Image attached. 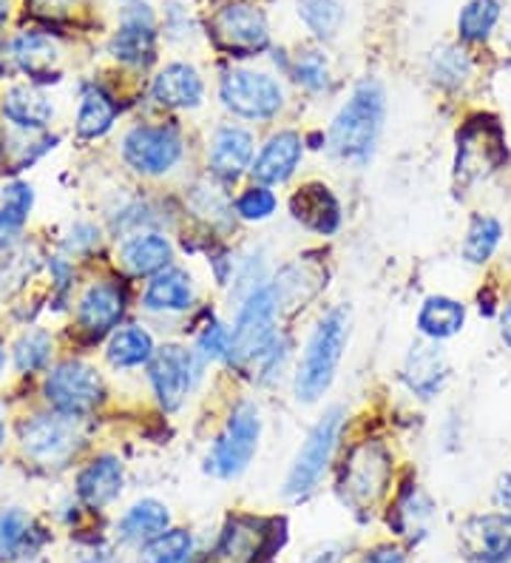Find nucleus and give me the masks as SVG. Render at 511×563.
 I'll list each match as a JSON object with an SVG mask.
<instances>
[{"label": "nucleus", "instance_id": "30", "mask_svg": "<svg viewBox=\"0 0 511 563\" xmlns=\"http://www.w3.org/2000/svg\"><path fill=\"white\" fill-rule=\"evenodd\" d=\"M174 247L163 234H140L120 251V262L131 276H154L170 265Z\"/></svg>", "mask_w": 511, "mask_h": 563}, {"label": "nucleus", "instance_id": "6", "mask_svg": "<svg viewBox=\"0 0 511 563\" xmlns=\"http://www.w3.org/2000/svg\"><path fill=\"white\" fill-rule=\"evenodd\" d=\"M208 29H211L213 43L233 57L262 55L270 46V26H267L265 12L247 0H233L216 9Z\"/></svg>", "mask_w": 511, "mask_h": 563}, {"label": "nucleus", "instance_id": "18", "mask_svg": "<svg viewBox=\"0 0 511 563\" xmlns=\"http://www.w3.org/2000/svg\"><path fill=\"white\" fill-rule=\"evenodd\" d=\"M301 154H304V140L296 131H279L262 145L259 157L253 163V177L259 179L262 186H276L285 179L293 177L299 168Z\"/></svg>", "mask_w": 511, "mask_h": 563}, {"label": "nucleus", "instance_id": "7", "mask_svg": "<svg viewBox=\"0 0 511 563\" xmlns=\"http://www.w3.org/2000/svg\"><path fill=\"white\" fill-rule=\"evenodd\" d=\"M341 430V410L333 407L319 419V424L310 430L307 441L301 444L299 455H296L293 467L285 478V495L287 498H301V495L313 493L315 484L324 478L330 461H333L335 444H338Z\"/></svg>", "mask_w": 511, "mask_h": 563}, {"label": "nucleus", "instance_id": "42", "mask_svg": "<svg viewBox=\"0 0 511 563\" xmlns=\"http://www.w3.org/2000/svg\"><path fill=\"white\" fill-rule=\"evenodd\" d=\"M32 202H34V194H32V186H26V183H12V186L3 188V213L12 217L14 222H21V225L23 220H26Z\"/></svg>", "mask_w": 511, "mask_h": 563}, {"label": "nucleus", "instance_id": "28", "mask_svg": "<svg viewBox=\"0 0 511 563\" xmlns=\"http://www.w3.org/2000/svg\"><path fill=\"white\" fill-rule=\"evenodd\" d=\"M143 302L157 313H182L193 302V282L182 268H165L154 276Z\"/></svg>", "mask_w": 511, "mask_h": 563}, {"label": "nucleus", "instance_id": "26", "mask_svg": "<svg viewBox=\"0 0 511 563\" xmlns=\"http://www.w3.org/2000/svg\"><path fill=\"white\" fill-rule=\"evenodd\" d=\"M506 236L503 222L495 213H471L469 225H466L464 242H460V260L471 268H484L495 260Z\"/></svg>", "mask_w": 511, "mask_h": 563}, {"label": "nucleus", "instance_id": "10", "mask_svg": "<svg viewBox=\"0 0 511 563\" xmlns=\"http://www.w3.org/2000/svg\"><path fill=\"white\" fill-rule=\"evenodd\" d=\"M102 378L82 362H63L46 378V399L63 416L80 419L102 401Z\"/></svg>", "mask_w": 511, "mask_h": 563}, {"label": "nucleus", "instance_id": "29", "mask_svg": "<svg viewBox=\"0 0 511 563\" xmlns=\"http://www.w3.org/2000/svg\"><path fill=\"white\" fill-rule=\"evenodd\" d=\"M3 114L12 120L18 129H46L55 118V106L34 86H14L3 97Z\"/></svg>", "mask_w": 511, "mask_h": 563}, {"label": "nucleus", "instance_id": "21", "mask_svg": "<svg viewBox=\"0 0 511 563\" xmlns=\"http://www.w3.org/2000/svg\"><path fill=\"white\" fill-rule=\"evenodd\" d=\"M466 305L455 296L432 294L423 299L415 317V328L426 342H449L466 328Z\"/></svg>", "mask_w": 511, "mask_h": 563}, {"label": "nucleus", "instance_id": "22", "mask_svg": "<svg viewBox=\"0 0 511 563\" xmlns=\"http://www.w3.org/2000/svg\"><path fill=\"white\" fill-rule=\"evenodd\" d=\"M290 211H293L296 222H301L315 234H335L341 225L338 200L321 183H310V186L299 188L293 194V200H290Z\"/></svg>", "mask_w": 511, "mask_h": 563}, {"label": "nucleus", "instance_id": "38", "mask_svg": "<svg viewBox=\"0 0 511 563\" xmlns=\"http://www.w3.org/2000/svg\"><path fill=\"white\" fill-rule=\"evenodd\" d=\"M193 538L188 529H168L154 541L143 543L140 563H191Z\"/></svg>", "mask_w": 511, "mask_h": 563}, {"label": "nucleus", "instance_id": "16", "mask_svg": "<svg viewBox=\"0 0 511 563\" xmlns=\"http://www.w3.org/2000/svg\"><path fill=\"white\" fill-rule=\"evenodd\" d=\"M403 382H407L409 393L421 401H432L435 396H441L449 382V362L443 356L441 344L418 342L403 362Z\"/></svg>", "mask_w": 511, "mask_h": 563}, {"label": "nucleus", "instance_id": "40", "mask_svg": "<svg viewBox=\"0 0 511 563\" xmlns=\"http://www.w3.org/2000/svg\"><path fill=\"white\" fill-rule=\"evenodd\" d=\"M276 208H279V200H276V194L267 186H251L247 191H242V197L236 200L238 217L251 222L270 220L273 213H276Z\"/></svg>", "mask_w": 511, "mask_h": 563}, {"label": "nucleus", "instance_id": "51", "mask_svg": "<svg viewBox=\"0 0 511 563\" xmlns=\"http://www.w3.org/2000/svg\"><path fill=\"white\" fill-rule=\"evenodd\" d=\"M3 435H7V424H3V412H0V444H3Z\"/></svg>", "mask_w": 511, "mask_h": 563}, {"label": "nucleus", "instance_id": "33", "mask_svg": "<svg viewBox=\"0 0 511 563\" xmlns=\"http://www.w3.org/2000/svg\"><path fill=\"white\" fill-rule=\"evenodd\" d=\"M432 518V504L430 498L423 495V489L418 484H407V487L398 493L396 504H392V512H389V527L396 529L398 536H423L426 532V523Z\"/></svg>", "mask_w": 511, "mask_h": 563}, {"label": "nucleus", "instance_id": "5", "mask_svg": "<svg viewBox=\"0 0 511 563\" xmlns=\"http://www.w3.org/2000/svg\"><path fill=\"white\" fill-rule=\"evenodd\" d=\"M262 439V419L259 407L251 401H242L231 412L225 430L219 433L211 455H208V470L216 478H236L251 467L253 455L259 450Z\"/></svg>", "mask_w": 511, "mask_h": 563}, {"label": "nucleus", "instance_id": "46", "mask_svg": "<svg viewBox=\"0 0 511 563\" xmlns=\"http://www.w3.org/2000/svg\"><path fill=\"white\" fill-rule=\"evenodd\" d=\"M364 563H409L407 552L401 547H392V543H378L364 555Z\"/></svg>", "mask_w": 511, "mask_h": 563}, {"label": "nucleus", "instance_id": "52", "mask_svg": "<svg viewBox=\"0 0 511 563\" xmlns=\"http://www.w3.org/2000/svg\"><path fill=\"white\" fill-rule=\"evenodd\" d=\"M3 362H7V353H3V347H0V373H3Z\"/></svg>", "mask_w": 511, "mask_h": 563}, {"label": "nucleus", "instance_id": "11", "mask_svg": "<svg viewBox=\"0 0 511 563\" xmlns=\"http://www.w3.org/2000/svg\"><path fill=\"white\" fill-rule=\"evenodd\" d=\"M23 453L41 464V467L57 470L66 467L80 450V433H77L71 416H37L23 424Z\"/></svg>", "mask_w": 511, "mask_h": 563}, {"label": "nucleus", "instance_id": "31", "mask_svg": "<svg viewBox=\"0 0 511 563\" xmlns=\"http://www.w3.org/2000/svg\"><path fill=\"white\" fill-rule=\"evenodd\" d=\"M170 527V512L165 504L154 501V498H145V501H136L134 507L125 512L120 521H116V532L125 543H148L157 536L168 532Z\"/></svg>", "mask_w": 511, "mask_h": 563}, {"label": "nucleus", "instance_id": "1", "mask_svg": "<svg viewBox=\"0 0 511 563\" xmlns=\"http://www.w3.org/2000/svg\"><path fill=\"white\" fill-rule=\"evenodd\" d=\"M384 118H387V95L381 82L364 80L344 109L335 114L330 129V152L349 163H367L381 137Z\"/></svg>", "mask_w": 511, "mask_h": 563}, {"label": "nucleus", "instance_id": "24", "mask_svg": "<svg viewBox=\"0 0 511 563\" xmlns=\"http://www.w3.org/2000/svg\"><path fill=\"white\" fill-rule=\"evenodd\" d=\"M426 75H430L435 89L457 95V91H464L471 82V77H475V57H471V52L464 43H441V46L430 55Z\"/></svg>", "mask_w": 511, "mask_h": 563}, {"label": "nucleus", "instance_id": "23", "mask_svg": "<svg viewBox=\"0 0 511 563\" xmlns=\"http://www.w3.org/2000/svg\"><path fill=\"white\" fill-rule=\"evenodd\" d=\"M154 100L165 109H197L202 103L204 82L188 63H168L154 80Z\"/></svg>", "mask_w": 511, "mask_h": 563}, {"label": "nucleus", "instance_id": "44", "mask_svg": "<svg viewBox=\"0 0 511 563\" xmlns=\"http://www.w3.org/2000/svg\"><path fill=\"white\" fill-rule=\"evenodd\" d=\"M97 242H100V231H97V225H91V222H80V225H75V231L68 234L66 251L75 256L86 254V251H91Z\"/></svg>", "mask_w": 511, "mask_h": 563}, {"label": "nucleus", "instance_id": "47", "mask_svg": "<svg viewBox=\"0 0 511 563\" xmlns=\"http://www.w3.org/2000/svg\"><path fill=\"white\" fill-rule=\"evenodd\" d=\"M21 222H14L12 217H7V213L0 211V251H9V247L18 242V236H21Z\"/></svg>", "mask_w": 511, "mask_h": 563}, {"label": "nucleus", "instance_id": "9", "mask_svg": "<svg viewBox=\"0 0 511 563\" xmlns=\"http://www.w3.org/2000/svg\"><path fill=\"white\" fill-rule=\"evenodd\" d=\"M281 302L273 285L256 288L245 296V305L238 308L236 324L231 333V356L236 362L259 356L267 351V344L276 336V317H279Z\"/></svg>", "mask_w": 511, "mask_h": 563}, {"label": "nucleus", "instance_id": "34", "mask_svg": "<svg viewBox=\"0 0 511 563\" xmlns=\"http://www.w3.org/2000/svg\"><path fill=\"white\" fill-rule=\"evenodd\" d=\"M116 103L102 89H91L82 97L80 111H77V137L97 140L114 125Z\"/></svg>", "mask_w": 511, "mask_h": 563}, {"label": "nucleus", "instance_id": "19", "mask_svg": "<svg viewBox=\"0 0 511 563\" xmlns=\"http://www.w3.org/2000/svg\"><path fill=\"white\" fill-rule=\"evenodd\" d=\"M123 464L116 455H97L77 475V498L89 509H102L114 504L123 493Z\"/></svg>", "mask_w": 511, "mask_h": 563}, {"label": "nucleus", "instance_id": "43", "mask_svg": "<svg viewBox=\"0 0 511 563\" xmlns=\"http://www.w3.org/2000/svg\"><path fill=\"white\" fill-rule=\"evenodd\" d=\"M199 353L202 358H222L231 356V330L225 324H208L202 336H199Z\"/></svg>", "mask_w": 511, "mask_h": 563}, {"label": "nucleus", "instance_id": "15", "mask_svg": "<svg viewBox=\"0 0 511 563\" xmlns=\"http://www.w3.org/2000/svg\"><path fill=\"white\" fill-rule=\"evenodd\" d=\"M151 385L165 410H179L193 385V353L179 344H165L151 356Z\"/></svg>", "mask_w": 511, "mask_h": 563}, {"label": "nucleus", "instance_id": "4", "mask_svg": "<svg viewBox=\"0 0 511 563\" xmlns=\"http://www.w3.org/2000/svg\"><path fill=\"white\" fill-rule=\"evenodd\" d=\"M392 482V455L381 441H364L341 470V495L355 509H373L387 495Z\"/></svg>", "mask_w": 511, "mask_h": 563}, {"label": "nucleus", "instance_id": "25", "mask_svg": "<svg viewBox=\"0 0 511 563\" xmlns=\"http://www.w3.org/2000/svg\"><path fill=\"white\" fill-rule=\"evenodd\" d=\"M253 157V137L251 131L238 125H225L216 131L211 145V172L225 183H233L245 174Z\"/></svg>", "mask_w": 511, "mask_h": 563}, {"label": "nucleus", "instance_id": "49", "mask_svg": "<svg viewBox=\"0 0 511 563\" xmlns=\"http://www.w3.org/2000/svg\"><path fill=\"white\" fill-rule=\"evenodd\" d=\"M495 504L506 512H511V473L500 475L498 487H495Z\"/></svg>", "mask_w": 511, "mask_h": 563}, {"label": "nucleus", "instance_id": "2", "mask_svg": "<svg viewBox=\"0 0 511 563\" xmlns=\"http://www.w3.org/2000/svg\"><path fill=\"white\" fill-rule=\"evenodd\" d=\"M349 339V313L344 308L330 310L327 317L315 324L313 336L301 353L299 371H296V396L304 405L319 401L333 385L344 347Z\"/></svg>", "mask_w": 511, "mask_h": 563}, {"label": "nucleus", "instance_id": "14", "mask_svg": "<svg viewBox=\"0 0 511 563\" xmlns=\"http://www.w3.org/2000/svg\"><path fill=\"white\" fill-rule=\"evenodd\" d=\"M111 52L120 63L134 66V69H145L157 57V21L154 12L145 3H134L120 18V29H116L114 41H111Z\"/></svg>", "mask_w": 511, "mask_h": 563}, {"label": "nucleus", "instance_id": "50", "mask_svg": "<svg viewBox=\"0 0 511 563\" xmlns=\"http://www.w3.org/2000/svg\"><path fill=\"white\" fill-rule=\"evenodd\" d=\"M9 21V0H0V29L7 26Z\"/></svg>", "mask_w": 511, "mask_h": 563}, {"label": "nucleus", "instance_id": "13", "mask_svg": "<svg viewBox=\"0 0 511 563\" xmlns=\"http://www.w3.org/2000/svg\"><path fill=\"white\" fill-rule=\"evenodd\" d=\"M123 157L134 172L159 177L182 157V137L168 125H136L125 134Z\"/></svg>", "mask_w": 511, "mask_h": 563}, {"label": "nucleus", "instance_id": "45", "mask_svg": "<svg viewBox=\"0 0 511 563\" xmlns=\"http://www.w3.org/2000/svg\"><path fill=\"white\" fill-rule=\"evenodd\" d=\"M29 9L41 18H66L75 9L77 0H26Z\"/></svg>", "mask_w": 511, "mask_h": 563}, {"label": "nucleus", "instance_id": "39", "mask_svg": "<svg viewBox=\"0 0 511 563\" xmlns=\"http://www.w3.org/2000/svg\"><path fill=\"white\" fill-rule=\"evenodd\" d=\"M48 356H52V336L46 330H29L14 344V364L21 373L41 371Z\"/></svg>", "mask_w": 511, "mask_h": 563}, {"label": "nucleus", "instance_id": "37", "mask_svg": "<svg viewBox=\"0 0 511 563\" xmlns=\"http://www.w3.org/2000/svg\"><path fill=\"white\" fill-rule=\"evenodd\" d=\"M299 18L319 41H333L344 23V0H299Z\"/></svg>", "mask_w": 511, "mask_h": 563}, {"label": "nucleus", "instance_id": "17", "mask_svg": "<svg viewBox=\"0 0 511 563\" xmlns=\"http://www.w3.org/2000/svg\"><path fill=\"white\" fill-rule=\"evenodd\" d=\"M125 313V294L111 282H97L91 285L86 294H82L80 305H77V324L80 330H86L89 336H102L109 333L111 328H116V322L123 319Z\"/></svg>", "mask_w": 511, "mask_h": 563}, {"label": "nucleus", "instance_id": "20", "mask_svg": "<svg viewBox=\"0 0 511 563\" xmlns=\"http://www.w3.org/2000/svg\"><path fill=\"white\" fill-rule=\"evenodd\" d=\"M270 538V523L262 518L238 516L225 527L219 538L216 558L222 563H256Z\"/></svg>", "mask_w": 511, "mask_h": 563}, {"label": "nucleus", "instance_id": "3", "mask_svg": "<svg viewBox=\"0 0 511 563\" xmlns=\"http://www.w3.org/2000/svg\"><path fill=\"white\" fill-rule=\"evenodd\" d=\"M455 179L464 188L486 183L509 163V140L495 114H475L457 129Z\"/></svg>", "mask_w": 511, "mask_h": 563}, {"label": "nucleus", "instance_id": "35", "mask_svg": "<svg viewBox=\"0 0 511 563\" xmlns=\"http://www.w3.org/2000/svg\"><path fill=\"white\" fill-rule=\"evenodd\" d=\"M34 521L26 509H0V561H14L32 550Z\"/></svg>", "mask_w": 511, "mask_h": 563}, {"label": "nucleus", "instance_id": "12", "mask_svg": "<svg viewBox=\"0 0 511 563\" xmlns=\"http://www.w3.org/2000/svg\"><path fill=\"white\" fill-rule=\"evenodd\" d=\"M457 547L471 563H511V512H475L457 529Z\"/></svg>", "mask_w": 511, "mask_h": 563}, {"label": "nucleus", "instance_id": "36", "mask_svg": "<svg viewBox=\"0 0 511 563\" xmlns=\"http://www.w3.org/2000/svg\"><path fill=\"white\" fill-rule=\"evenodd\" d=\"M151 356H154V339H151L148 330L123 328L111 336L109 362L114 367H123V371L143 367V364L151 362Z\"/></svg>", "mask_w": 511, "mask_h": 563}, {"label": "nucleus", "instance_id": "32", "mask_svg": "<svg viewBox=\"0 0 511 563\" xmlns=\"http://www.w3.org/2000/svg\"><path fill=\"white\" fill-rule=\"evenodd\" d=\"M500 18H503L500 0H466L457 12V43H464L466 48L484 46L495 35Z\"/></svg>", "mask_w": 511, "mask_h": 563}, {"label": "nucleus", "instance_id": "8", "mask_svg": "<svg viewBox=\"0 0 511 563\" xmlns=\"http://www.w3.org/2000/svg\"><path fill=\"white\" fill-rule=\"evenodd\" d=\"M219 97L227 111L245 120H270L285 106L279 80L265 71L233 69L219 82Z\"/></svg>", "mask_w": 511, "mask_h": 563}, {"label": "nucleus", "instance_id": "27", "mask_svg": "<svg viewBox=\"0 0 511 563\" xmlns=\"http://www.w3.org/2000/svg\"><path fill=\"white\" fill-rule=\"evenodd\" d=\"M14 60L26 71L32 80L52 82L60 75V46L48 35H41V32H32V35H21L12 46Z\"/></svg>", "mask_w": 511, "mask_h": 563}, {"label": "nucleus", "instance_id": "48", "mask_svg": "<svg viewBox=\"0 0 511 563\" xmlns=\"http://www.w3.org/2000/svg\"><path fill=\"white\" fill-rule=\"evenodd\" d=\"M498 333H500V342L506 344V351H511V296L500 305L498 310Z\"/></svg>", "mask_w": 511, "mask_h": 563}, {"label": "nucleus", "instance_id": "41", "mask_svg": "<svg viewBox=\"0 0 511 563\" xmlns=\"http://www.w3.org/2000/svg\"><path fill=\"white\" fill-rule=\"evenodd\" d=\"M296 80L310 91H321L330 82V66L327 57L315 52V48H307L296 57Z\"/></svg>", "mask_w": 511, "mask_h": 563}]
</instances>
